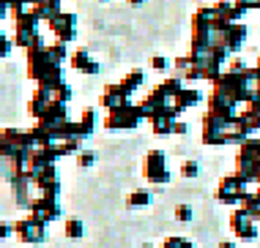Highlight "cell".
<instances>
[{"label":"cell","instance_id":"cell-1","mask_svg":"<svg viewBox=\"0 0 260 248\" xmlns=\"http://www.w3.org/2000/svg\"><path fill=\"white\" fill-rule=\"evenodd\" d=\"M14 235L22 240V243H27V245H44V240H47V224L41 221L39 216L27 213L25 218H19V221L14 224Z\"/></svg>","mask_w":260,"mask_h":248},{"label":"cell","instance_id":"cell-2","mask_svg":"<svg viewBox=\"0 0 260 248\" xmlns=\"http://www.w3.org/2000/svg\"><path fill=\"white\" fill-rule=\"evenodd\" d=\"M140 120H143L140 104H123V106H118V109L107 112L104 126H107V129H137Z\"/></svg>","mask_w":260,"mask_h":248},{"label":"cell","instance_id":"cell-3","mask_svg":"<svg viewBox=\"0 0 260 248\" xmlns=\"http://www.w3.org/2000/svg\"><path fill=\"white\" fill-rule=\"evenodd\" d=\"M143 175L148 177V183H153V186H165V183H170V172H167L165 153H161V150H151L148 155H145Z\"/></svg>","mask_w":260,"mask_h":248},{"label":"cell","instance_id":"cell-4","mask_svg":"<svg viewBox=\"0 0 260 248\" xmlns=\"http://www.w3.org/2000/svg\"><path fill=\"white\" fill-rule=\"evenodd\" d=\"M244 196H247V180H241L238 175H228L219 183V191H216V199L224 204L244 202Z\"/></svg>","mask_w":260,"mask_h":248},{"label":"cell","instance_id":"cell-5","mask_svg":"<svg viewBox=\"0 0 260 248\" xmlns=\"http://www.w3.org/2000/svg\"><path fill=\"white\" fill-rule=\"evenodd\" d=\"M230 229H233V235L238 240H255L257 237V218L241 208L230 216Z\"/></svg>","mask_w":260,"mask_h":248},{"label":"cell","instance_id":"cell-6","mask_svg":"<svg viewBox=\"0 0 260 248\" xmlns=\"http://www.w3.org/2000/svg\"><path fill=\"white\" fill-rule=\"evenodd\" d=\"M50 30L55 33V38H58L60 44H69V41L77 38V17L69 11H60L50 22Z\"/></svg>","mask_w":260,"mask_h":248},{"label":"cell","instance_id":"cell-7","mask_svg":"<svg viewBox=\"0 0 260 248\" xmlns=\"http://www.w3.org/2000/svg\"><path fill=\"white\" fill-rule=\"evenodd\" d=\"M30 213H33V216H39L44 224L58 221V218H60V204H58V196H39V199L33 202Z\"/></svg>","mask_w":260,"mask_h":248},{"label":"cell","instance_id":"cell-8","mask_svg":"<svg viewBox=\"0 0 260 248\" xmlns=\"http://www.w3.org/2000/svg\"><path fill=\"white\" fill-rule=\"evenodd\" d=\"M72 68H77L80 74H88V76H93V74H99V63H96L93 58H90V52L88 49H74L72 52Z\"/></svg>","mask_w":260,"mask_h":248},{"label":"cell","instance_id":"cell-9","mask_svg":"<svg viewBox=\"0 0 260 248\" xmlns=\"http://www.w3.org/2000/svg\"><path fill=\"white\" fill-rule=\"evenodd\" d=\"M99 104L110 112V109H118V106L129 104V96L121 90V85H107V88H104V93H102V98H99Z\"/></svg>","mask_w":260,"mask_h":248},{"label":"cell","instance_id":"cell-10","mask_svg":"<svg viewBox=\"0 0 260 248\" xmlns=\"http://www.w3.org/2000/svg\"><path fill=\"white\" fill-rule=\"evenodd\" d=\"M200 98H203V96H200V90H194V88H186V85H184V90H181V93L173 98V109L181 115V112H184V109H189V106L200 104Z\"/></svg>","mask_w":260,"mask_h":248},{"label":"cell","instance_id":"cell-11","mask_svg":"<svg viewBox=\"0 0 260 248\" xmlns=\"http://www.w3.org/2000/svg\"><path fill=\"white\" fill-rule=\"evenodd\" d=\"M244 38H247V25H241V22L228 25V49H230V55L241 49Z\"/></svg>","mask_w":260,"mask_h":248},{"label":"cell","instance_id":"cell-12","mask_svg":"<svg viewBox=\"0 0 260 248\" xmlns=\"http://www.w3.org/2000/svg\"><path fill=\"white\" fill-rule=\"evenodd\" d=\"M151 202H153V194H151V191H145V188H140V191H132V194L126 196V204H129L132 210L148 208Z\"/></svg>","mask_w":260,"mask_h":248},{"label":"cell","instance_id":"cell-13","mask_svg":"<svg viewBox=\"0 0 260 248\" xmlns=\"http://www.w3.org/2000/svg\"><path fill=\"white\" fill-rule=\"evenodd\" d=\"M143 82H145V74H143V71H129V74H126L118 85H121V90H123L126 96H132V93H135V90H137Z\"/></svg>","mask_w":260,"mask_h":248},{"label":"cell","instance_id":"cell-14","mask_svg":"<svg viewBox=\"0 0 260 248\" xmlns=\"http://www.w3.org/2000/svg\"><path fill=\"white\" fill-rule=\"evenodd\" d=\"M77 123H80L82 137H90V134H93V129H96V123H99V117H96L93 109H85V112H82V117L77 120Z\"/></svg>","mask_w":260,"mask_h":248},{"label":"cell","instance_id":"cell-15","mask_svg":"<svg viewBox=\"0 0 260 248\" xmlns=\"http://www.w3.org/2000/svg\"><path fill=\"white\" fill-rule=\"evenodd\" d=\"M238 120H241V126H244L249 134H252V131H260V115H257V112L247 109V112H241V115H238Z\"/></svg>","mask_w":260,"mask_h":248},{"label":"cell","instance_id":"cell-16","mask_svg":"<svg viewBox=\"0 0 260 248\" xmlns=\"http://www.w3.org/2000/svg\"><path fill=\"white\" fill-rule=\"evenodd\" d=\"M82 235H85V224H82L80 218H66V237L80 240Z\"/></svg>","mask_w":260,"mask_h":248},{"label":"cell","instance_id":"cell-17","mask_svg":"<svg viewBox=\"0 0 260 248\" xmlns=\"http://www.w3.org/2000/svg\"><path fill=\"white\" fill-rule=\"evenodd\" d=\"M96 164V153L93 150H80V155H77V167L80 169H90Z\"/></svg>","mask_w":260,"mask_h":248},{"label":"cell","instance_id":"cell-18","mask_svg":"<svg viewBox=\"0 0 260 248\" xmlns=\"http://www.w3.org/2000/svg\"><path fill=\"white\" fill-rule=\"evenodd\" d=\"M194 218V210L189 208V204H178L175 208V221H184V224H189Z\"/></svg>","mask_w":260,"mask_h":248},{"label":"cell","instance_id":"cell-19","mask_svg":"<svg viewBox=\"0 0 260 248\" xmlns=\"http://www.w3.org/2000/svg\"><path fill=\"white\" fill-rule=\"evenodd\" d=\"M159 248H194L192 243H189L186 237H167L165 243H161Z\"/></svg>","mask_w":260,"mask_h":248},{"label":"cell","instance_id":"cell-20","mask_svg":"<svg viewBox=\"0 0 260 248\" xmlns=\"http://www.w3.org/2000/svg\"><path fill=\"white\" fill-rule=\"evenodd\" d=\"M47 49H50V55H52V58L58 60V63H63V60L69 58V52H66V44H60V41H55V44H52V47H47Z\"/></svg>","mask_w":260,"mask_h":248},{"label":"cell","instance_id":"cell-21","mask_svg":"<svg viewBox=\"0 0 260 248\" xmlns=\"http://www.w3.org/2000/svg\"><path fill=\"white\" fill-rule=\"evenodd\" d=\"M181 175H184V177H198L200 175L198 161H184V164H181Z\"/></svg>","mask_w":260,"mask_h":248},{"label":"cell","instance_id":"cell-22","mask_svg":"<svg viewBox=\"0 0 260 248\" xmlns=\"http://www.w3.org/2000/svg\"><path fill=\"white\" fill-rule=\"evenodd\" d=\"M151 68H153V71H159V74H165V71L170 68V60L161 58V55H156V58H151Z\"/></svg>","mask_w":260,"mask_h":248},{"label":"cell","instance_id":"cell-23","mask_svg":"<svg viewBox=\"0 0 260 248\" xmlns=\"http://www.w3.org/2000/svg\"><path fill=\"white\" fill-rule=\"evenodd\" d=\"M173 66H175V71L181 74V79H184V74H186L189 68H192V58H189V55H186V58H178V60L173 63Z\"/></svg>","mask_w":260,"mask_h":248},{"label":"cell","instance_id":"cell-24","mask_svg":"<svg viewBox=\"0 0 260 248\" xmlns=\"http://www.w3.org/2000/svg\"><path fill=\"white\" fill-rule=\"evenodd\" d=\"M11 47H14V41L6 38V35L0 33V58H9V55H11Z\"/></svg>","mask_w":260,"mask_h":248},{"label":"cell","instance_id":"cell-25","mask_svg":"<svg viewBox=\"0 0 260 248\" xmlns=\"http://www.w3.org/2000/svg\"><path fill=\"white\" fill-rule=\"evenodd\" d=\"M230 74H247V66H244V60H238V58H233L230 60Z\"/></svg>","mask_w":260,"mask_h":248},{"label":"cell","instance_id":"cell-26","mask_svg":"<svg viewBox=\"0 0 260 248\" xmlns=\"http://www.w3.org/2000/svg\"><path fill=\"white\" fill-rule=\"evenodd\" d=\"M11 235H14V224L0 221V240H6V237H11Z\"/></svg>","mask_w":260,"mask_h":248},{"label":"cell","instance_id":"cell-27","mask_svg":"<svg viewBox=\"0 0 260 248\" xmlns=\"http://www.w3.org/2000/svg\"><path fill=\"white\" fill-rule=\"evenodd\" d=\"M186 131H189V129H186V123H181V120H175V123H173V134H178V137H184Z\"/></svg>","mask_w":260,"mask_h":248},{"label":"cell","instance_id":"cell-28","mask_svg":"<svg viewBox=\"0 0 260 248\" xmlns=\"http://www.w3.org/2000/svg\"><path fill=\"white\" fill-rule=\"evenodd\" d=\"M247 109H252V112H257V115H260V98H255V101H249V104H247Z\"/></svg>","mask_w":260,"mask_h":248},{"label":"cell","instance_id":"cell-29","mask_svg":"<svg viewBox=\"0 0 260 248\" xmlns=\"http://www.w3.org/2000/svg\"><path fill=\"white\" fill-rule=\"evenodd\" d=\"M219 248H238V245L233 243V240H222V243H219Z\"/></svg>","mask_w":260,"mask_h":248},{"label":"cell","instance_id":"cell-30","mask_svg":"<svg viewBox=\"0 0 260 248\" xmlns=\"http://www.w3.org/2000/svg\"><path fill=\"white\" fill-rule=\"evenodd\" d=\"M129 3H132V6H143L145 0H129Z\"/></svg>","mask_w":260,"mask_h":248},{"label":"cell","instance_id":"cell-31","mask_svg":"<svg viewBox=\"0 0 260 248\" xmlns=\"http://www.w3.org/2000/svg\"><path fill=\"white\" fill-rule=\"evenodd\" d=\"M255 74L260 76V58H257V66H255Z\"/></svg>","mask_w":260,"mask_h":248},{"label":"cell","instance_id":"cell-32","mask_svg":"<svg viewBox=\"0 0 260 248\" xmlns=\"http://www.w3.org/2000/svg\"><path fill=\"white\" fill-rule=\"evenodd\" d=\"M30 248H44V245H30Z\"/></svg>","mask_w":260,"mask_h":248}]
</instances>
